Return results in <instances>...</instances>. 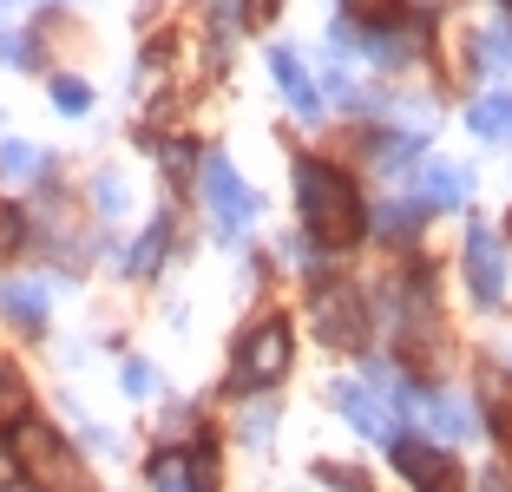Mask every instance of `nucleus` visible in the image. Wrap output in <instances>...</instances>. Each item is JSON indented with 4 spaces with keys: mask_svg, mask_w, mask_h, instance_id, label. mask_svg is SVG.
<instances>
[{
    "mask_svg": "<svg viewBox=\"0 0 512 492\" xmlns=\"http://www.w3.org/2000/svg\"><path fill=\"white\" fill-rule=\"evenodd\" d=\"M204 204L217 210V224H224V230H243V224H250V210H256L250 184L230 171L224 151H211V158H204Z\"/></svg>",
    "mask_w": 512,
    "mask_h": 492,
    "instance_id": "nucleus-5",
    "label": "nucleus"
},
{
    "mask_svg": "<svg viewBox=\"0 0 512 492\" xmlns=\"http://www.w3.org/2000/svg\"><path fill=\"white\" fill-rule=\"evenodd\" d=\"M0 302H7L20 322H46V289L40 283H7V289H0Z\"/></svg>",
    "mask_w": 512,
    "mask_h": 492,
    "instance_id": "nucleus-15",
    "label": "nucleus"
},
{
    "mask_svg": "<svg viewBox=\"0 0 512 492\" xmlns=\"http://www.w3.org/2000/svg\"><path fill=\"white\" fill-rule=\"evenodd\" d=\"M243 440H250V447H263V440H270V407L243 414Z\"/></svg>",
    "mask_w": 512,
    "mask_h": 492,
    "instance_id": "nucleus-22",
    "label": "nucleus"
},
{
    "mask_svg": "<svg viewBox=\"0 0 512 492\" xmlns=\"http://www.w3.org/2000/svg\"><path fill=\"white\" fill-rule=\"evenodd\" d=\"M421 414L434 420L440 440H467V433H480V407H473L467 394H421Z\"/></svg>",
    "mask_w": 512,
    "mask_h": 492,
    "instance_id": "nucleus-11",
    "label": "nucleus"
},
{
    "mask_svg": "<svg viewBox=\"0 0 512 492\" xmlns=\"http://www.w3.org/2000/svg\"><path fill=\"white\" fill-rule=\"evenodd\" d=\"M486 401H493V427L512 440V381H506V374H493V381H486Z\"/></svg>",
    "mask_w": 512,
    "mask_h": 492,
    "instance_id": "nucleus-17",
    "label": "nucleus"
},
{
    "mask_svg": "<svg viewBox=\"0 0 512 492\" xmlns=\"http://www.w3.org/2000/svg\"><path fill=\"white\" fill-rule=\"evenodd\" d=\"M289 355H296L289 322H263L250 342L237 348V374H243V381H256V388H270V381H283V374H289Z\"/></svg>",
    "mask_w": 512,
    "mask_h": 492,
    "instance_id": "nucleus-4",
    "label": "nucleus"
},
{
    "mask_svg": "<svg viewBox=\"0 0 512 492\" xmlns=\"http://www.w3.org/2000/svg\"><path fill=\"white\" fill-rule=\"evenodd\" d=\"M335 407H342V420H348L355 433H368V440H388V433H394L368 381H342V388H335Z\"/></svg>",
    "mask_w": 512,
    "mask_h": 492,
    "instance_id": "nucleus-9",
    "label": "nucleus"
},
{
    "mask_svg": "<svg viewBox=\"0 0 512 492\" xmlns=\"http://www.w3.org/2000/svg\"><path fill=\"white\" fill-rule=\"evenodd\" d=\"M53 105L60 112H86V86L79 79H53Z\"/></svg>",
    "mask_w": 512,
    "mask_h": 492,
    "instance_id": "nucleus-21",
    "label": "nucleus"
},
{
    "mask_svg": "<svg viewBox=\"0 0 512 492\" xmlns=\"http://www.w3.org/2000/svg\"><path fill=\"white\" fill-rule=\"evenodd\" d=\"M394 466L414 479V492H467L460 460H453L447 447H434V440H401V447H394Z\"/></svg>",
    "mask_w": 512,
    "mask_h": 492,
    "instance_id": "nucleus-3",
    "label": "nucleus"
},
{
    "mask_svg": "<svg viewBox=\"0 0 512 492\" xmlns=\"http://www.w3.org/2000/svg\"><path fill=\"white\" fill-rule=\"evenodd\" d=\"M151 492H197V460L158 453V460H151Z\"/></svg>",
    "mask_w": 512,
    "mask_h": 492,
    "instance_id": "nucleus-13",
    "label": "nucleus"
},
{
    "mask_svg": "<svg viewBox=\"0 0 512 492\" xmlns=\"http://www.w3.org/2000/svg\"><path fill=\"white\" fill-rule=\"evenodd\" d=\"M270 73H276V86H283V99L296 105L302 119H316V112H322V92H316V79H309V66H302L296 53H289V46H276V53H270Z\"/></svg>",
    "mask_w": 512,
    "mask_h": 492,
    "instance_id": "nucleus-10",
    "label": "nucleus"
},
{
    "mask_svg": "<svg viewBox=\"0 0 512 492\" xmlns=\"http://www.w3.org/2000/svg\"><path fill=\"white\" fill-rule=\"evenodd\" d=\"M125 394H132V401H151V394H158V374H151L145 361H125Z\"/></svg>",
    "mask_w": 512,
    "mask_h": 492,
    "instance_id": "nucleus-20",
    "label": "nucleus"
},
{
    "mask_svg": "<svg viewBox=\"0 0 512 492\" xmlns=\"http://www.w3.org/2000/svg\"><path fill=\"white\" fill-rule=\"evenodd\" d=\"M237 40V0H211V53H230Z\"/></svg>",
    "mask_w": 512,
    "mask_h": 492,
    "instance_id": "nucleus-16",
    "label": "nucleus"
},
{
    "mask_svg": "<svg viewBox=\"0 0 512 492\" xmlns=\"http://www.w3.org/2000/svg\"><path fill=\"white\" fill-rule=\"evenodd\" d=\"M99 210H125V191H119V178H99Z\"/></svg>",
    "mask_w": 512,
    "mask_h": 492,
    "instance_id": "nucleus-26",
    "label": "nucleus"
},
{
    "mask_svg": "<svg viewBox=\"0 0 512 492\" xmlns=\"http://www.w3.org/2000/svg\"><path fill=\"white\" fill-rule=\"evenodd\" d=\"M7 414H20V381L0 368V420H7Z\"/></svg>",
    "mask_w": 512,
    "mask_h": 492,
    "instance_id": "nucleus-25",
    "label": "nucleus"
},
{
    "mask_svg": "<svg viewBox=\"0 0 512 492\" xmlns=\"http://www.w3.org/2000/svg\"><path fill=\"white\" fill-rule=\"evenodd\" d=\"M467 283H473V296L493 309L499 296H506V256H499V237L493 230H467Z\"/></svg>",
    "mask_w": 512,
    "mask_h": 492,
    "instance_id": "nucleus-7",
    "label": "nucleus"
},
{
    "mask_svg": "<svg viewBox=\"0 0 512 492\" xmlns=\"http://www.w3.org/2000/svg\"><path fill=\"white\" fill-rule=\"evenodd\" d=\"M480 53H486V60H493V66H506V60H512V27H506V20L480 33Z\"/></svg>",
    "mask_w": 512,
    "mask_h": 492,
    "instance_id": "nucleus-19",
    "label": "nucleus"
},
{
    "mask_svg": "<svg viewBox=\"0 0 512 492\" xmlns=\"http://www.w3.org/2000/svg\"><path fill=\"white\" fill-rule=\"evenodd\" d=\"M0 60H27V40L20 33H0Z\"/></svg>",
    "mask_w": 512,
    "mask_h": 492,
    "instance_id": "nucleus-27",
    "label": "nucleus"
},
{
    "mask_svg": "<svg viewBox=\"0 0 512 492\" xmlns=\"http://www.w3.org/2000/svg\"><path fill=\"white\" fill-rule=\"evenodd\" d=\"M407 224H414V204H388L381 210V230H388V237H401Z\"/></svg>",
    "mask_w": 512,
    "mask_h": 492,
    "instance_id": "nucleus-23",
    "label": "nucleus"
},
{
    "mask_svg": "<svg viewBox=\"0 0 512 492\" xmlns=\"http://www.w3.org/2000/svg\"><path fill=\"white\" fill-rule=\"evenodd\" d=\"M467 125L480 138H493V145H506V138H512V92H486V99H473Z\"/></svg>",
    "mask_w": 512,
    "mask_h": 492,
    "instance_id": "nucleus-12",
    "label": "nucleus"
},
{
    "mask_svg": "<svg viewBox=\"0 0 512 492\" xmlns=\"http://www.w3.org/2000/svg\"><path fill=\"white\" fill-rule=\"evenodd\" d=\"M296 204H302V224H309V237L329 243V250L355 243V230H362L355 184H348L342 171H329V164H302V171H296Z\"/></svg>",
    "mask_w": 512,
    "mask_h": 492,
    "instance_id": "nucleus-1",
    "label": "nucleus"
},
{
    "mask_svg": "<svg viewBox=\"0 0 512 492\" xmlns=\"http://www.w3.org/2000/svg\"><path fill=\"white\" fill-rule=\"evenodd\" d=\"M158 256H165V224H151L145 237L132 243V269H145V276H151V269H158Z\"/></svg>",
    "mask_w": 512,
    "mask_h": 492,
    "instance_id": "nucleus-18",
    "label": "nucleus"
},
{
    "mask_svg": "<svg viewBox=\"0 0 512 492\" xmlns=\"http://www.w3.org/2000/svg\"><path fill=\"white\" fill-rule=\"evenodd\" d=\"M316 335L329 348H355L362 342V302H355V289L348 283H329V289H316Z\"/></svg>",
    "mask_w": 512,
    "mask_h": 492,
    "instance_id": "nucleus-6",
    "label": "nucleus"
},
{
    "mask_svg": "<svg viewBox=\"0 0 512 492\" xmlns=\"http://www.w3.org/2000/svg\"><path fill=\"white\" fill-rule=\"evenodd\" d=\"M467 197H473L467 164H427L421 184H414V204H427V210H453V204H467Z\"/></svg>",
    "mask_w": 512,
    "mask_h": 492,
    "instance_id": "nucleus-8",
    "label": "nucleus"
},
{
    "mask_svg": "<svg viewBox=\"0 0 512 492\" xmlns=\"http://www.w3.org/2000/svg\"><path fill=\"white\" fill-rule=\"evenodd\" d=\"M348 14L362 20V27H381V14H388V0H348Z\"/></svg>",
    "mask_w": 512,
    "mask_h": 492,
    "instance_id": "nucleus-24",
    "label": "nucleus"
},
{
    "mask_svg": "<svg viewBox=\"0 0 512 492\" xmlns=\"http://www.w3.org/2000/svg\"><path fill=\"white\" fill-rule=\"evenodd\" d=\"M7 453H14V466H20V473H27L40 492H92L79 453L66 447V440L46 427V420H14V433H7Z\"/></svg>",
    "mask_w": 512,
    "mask_h": 492,
    "instance_id": "nucleus-2",
    "label": "nucleus"
},
{
    "mask_svg": "<svg viewBox=\"0 0 512 492\" xmlns=\"http://www.w3.org/2000/svg\"><path fill=\"white\" fill-rule=\"evenodd\" d=\"M0 171L14 184H33L46 171V151H33V145H20V138H0Z\"/></svg>",
    "mask_w": 512,
    "mask_h": 492,
    "instance_id": "nucleus-14",
    "label": "nucleus"
},
{
    "mask_svg": "<svg viewBox=\"0 0 512 492\" xmlns=\"http://www.w3.org/2000/svg\"><path fill=\"white\" fill-rule=\"evenodd\" d=\"M243 14H250L256 27H263V20H276V0H243Z\"/></svg>",
    "mask_w": 512,
    "mask_h": 492,
    "instance_id": "nucleus-28",
    "label": "nucleus"
},
{
    "mask_svg": "<svg viewBox=\"0 0 512 492\" xmlns=\"http://www.w3.org/2000/svg\"><path fill=\"white\" fill-rule=\"evenodd\" d=\"M407 7H421V14H434V7H447V0H407Z\"/></svg>",
    "mask_w": 512,
    "mask_h": 492,
    "instance_id": "nucleus-29",
    "label": "nucleus"
}]
</instances>
